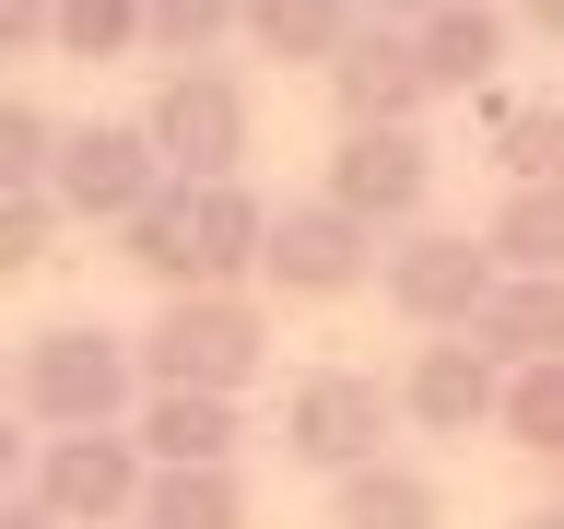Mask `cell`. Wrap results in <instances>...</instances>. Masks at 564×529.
Here are the masks:
<instances>
[{
    "label": "cell",
    "instance_id": "obj_1",
    "mask_svg": "<svg viewBox=\"0 0 564 529\" xmlns=\"http://www.w3.org/2000/svg\"><path fill=\"white\" fill-rule=\"evenodd\" d=\"M130 365H141V388H224V400H236V388L271 365V306H259L247 282L236 294H224V282H188L130 342Z\"/></svg>",
    "mask_w": 564,
    "mask_h": 529
},
{
    "label": "cell",
    "instance_id": "obj_2",
    "mask_svg": "<svg viewBox=\"0 0 564 529\" xmlns=\"http://www.w3.org/2000/svg\"><path fill=\"white\" fill-rule=\"evenodd\" d=\"M141 141H153V165H165L176 188H200V176L247 165L259 106H247V83L224 60H165V83H153V106H141Z\"/></svg>",
    "mask_w": 564,
    "mask_h": 529
},
{
    "label": "cell",
    "instance_id": "obj_3",
    "mask_svg": "<svg viewBox=\"0 0 564 529\" xmlns=\"http://www.w3.org/2000/svg\"><path fill=\"white\" fill-rule=\"evenodd\" d=\"M12 400H24V423H47V435H83V423H130L141 400V365H130V330H35L24 365H12Z\"/></svg>",
    "mask_w": 564,
    "mask_h": 529
},
{
    "label": "cell",
    "instance_id": "obj_4",
    "mask_svg": "<svg viewBox=\"0 0 564 529\" xmlns=\"http://www.w3.org/2000/svg\"><path fill=\"white\" fill-rule=\"evenodd\" d=\"M388 423H400L388 377H365V365H317V377H294V400H282V458L341 483V471L388 458Z\"/></svg>",
    "mask_w": 564,
    "mask_h": 529
},
{
    "label": "cell",
    "instance_id": "obj_5",
    "mask_svg": "<svg viewBox=\"0 0 564 529\" xmlns=\"http://www.w3.org/2000/svg\"><path fill=\"white\" fill-rule=\"evenodd\" d=\"M141 471H153V458L130 447V423H83V435H35L24 494H35L59 529H130Z\"/></svg>",
    "mask_w": 564,
    "mask_h": 529
},
{
    "label": "cell",
    "instance_id": "obj_6",
    "mask_svg": "<svg viewBox=\"0 0 564 529\" xmlns=\"http://www.w3.org/2000/svg\"><path fill=\"white\" fill-rule=\"evenodd\" d=\"M153 188H165V165H153L141 118H59V153H47L59 224H130Z\"/></svg>",
    "mask_w": 564,
    "mask_h": 529
},
{
    "label": "cell",
    "instance_id": "obj_7",
    "mask_svg": "<svg viewBox=\"0 0 564 529\" xmlns=\"http://www.w3.org/2000/svg\"><path fill=\"white\" fill-rule=\"evenodd\" d=\"M365 271H377V224H352L341 201H282L271 236H259V282H271L282 306H329Z\"/></svg>",
    "mask_w": 564,
    "mask_h": 529
},
{
    "label": "cell",
    "instance_id": "obj_8",
    "mask_svg": "<svg viewBox=\"0 0 564 529\" xmlns=\"http://www.w3.org/2000/svg\"><path fill=\"white\" fill-rule=\"evenodd\" d=\"M317 71H329V106H341V130H412L423 106H435L412 24H388V12H365V24H352Z\"/></svg>",
    "mask_w": 564,
    "mask_h": 529
},
{
    "label": "cell",
    "instance_id": "obj_9",
    "mask_svg": "<svg viewBox=\"0 0 564 529\" xmlns=\"http://www.w3.org/2000/svg\"><path fill=\"white\" fill-rule=\"evenodd\" d=\"M494 294V247L482 236H447V224H412V236L388 247V306L412 317L423 342L435 330H470V306Z\"/></svg>",
    "mask_w": 564,
    "mask_h": 529
},
{
    "label": "cell",
    "instance_id": "obj_10",
    "mask_svg": "<svg viewBox=\"0 0 564 529\" xmlns=\"http://www.w3.org/2000/svg\"><path fill=\"white\" fill-rule=\"evenodd\" d=\"M317 201H341L352 224H412L423 201H435V153H423V130H341L329 141V188Z\"/></svg>",
    "mask_w": 564,
    "mask_h": 529
},
{
    "label": "cell",
    "instance_id": "obj_11",
    "mask_svg": "<svg viewBox=\"0 0 564 529\" xmlns=\"http://www.w3.org/2000/svg\"><path fill=\"white\" fill-rule=\"evenodd\" d=\"M494 388H506V365H494L470 330H435L388 400H400V423H423V435H482V423H494Z\"/></svg>",
    "mask_w": 564,
    "mask_h": 529
},
{
    "label": "cell",
    "instance_id": "obj_12",
    "mask_svg": "<svg viewBox=\"0 0 564 529\" xmlns=\"http://www.w3.org/2000/svg\"><path fill=\"white\" fill-rule=\"evenodd\" d=\"M130 447L153 458V471H224V458L247 447V412L224 388H141L130 400Z\"/></svg>",
    "mask_w": 564,
    "mask_h": 529
},
{
    "label": "cell",
    "instance_id": "obj_13",
    "mask_svg": "<svg viewBox=\"0 0 564 529\" xmlns=\"http://www.w3.org/2000/svg\"><path fill=\"white\" fill-rule=\"evenodd\" d=\"M259 236H271V201L247 176H200L188 188V282H259Z\"/></svg>",
    "mask_w": 564,
    "mask_h": 529
},
{
    "label": "cell",
    "instance_id": "obj_14",
    "mask_svg": "<svg viewBox=\"0 0 564 529\" xmlns=\"http://www.w3.org/2000/svg\"><path fill=\"white\" fill-rule=\"evenodd\" d=\"M470 342H482L494 365H541V353H564V282L553 271H494V294L470 306Z\"/></svg>",
    "mask_w": 564,
    "mask_h": 529
},
{
    "label": "cell",
    "instance_id": "obj_15",
    "mask_svg": "<svg viewBox=\"0 0 564 529\" xmlns=\"http://www.w3.org/2000/svg\"><path fill=\"white\" fill-rule=\"evenodd\" d=\"M506 12H494V0H447V12H423L412 24V47H423V83H435V95H482L494 71H506Z\"/></svg>",
    "mask_w": 564,
    "mask_h": 529
},
{
    "label": "cell",
    "instance_id": "obj_16",
    "mask_svg": "<svg viewBox=\"0 0 564 529\" xmlns=\"http://www.w3.org/2000/svg\"><path fill=\"white\" fill-rule=\"evenodd\" d=\"M329 529H447V494L412 458H365V471L329 483Z\"/></svg>",
    "mask_w": 564,
    "mask_h": 529
},
{
    "label": "cell",
    "instance_id": "obj_17",
    "mask_svg": "<svg viewBox=\"0 0 564 529\" xmlns=\"http://www.w3.org/2000/svg\"><path fill=\"white\" fill-rule=\"evenodd\" d=\"M130 529H247V471H141Z\"/></svg>",
    "mask_w": 564,
    "mask_h": 529
},
{
    "label": "cell",
    "instance_id": "obj_18",
    "mask_svg": "<svg viewBox=\"0 0 564 529\" xmlns=\"http://www.w3.org/2000/svg\"><path fill=\"white\" fill-rule=\"evenodd\" d=\"M365 24V0H236V35L259 47V60H329L341 35Z\"/></svg>",
    "mask_w": 564,
    "mask_h": 529
},
{
    "label": "cell",
    "instance_id": "obj_19",
    "mask_svg": "<svg viewBox=\"0 0 564 529\" xmlns=\"http://www.w3.org/2000/svg\"><path fill=\"white\" fill-rule=\"evenodd\" d=\"M494 435H506L518 458H564V353L506 365V388H494Z\"/></svg>",
    "mask_w": 564,
    "mask_h": 529
},
{
    "label": "cell",
    "instance_id": "obj_20",
    "mask_svg": "<svg viewBox=\"0 0 564 529\" xmlns=\"http://www.w3.org/2000/svg\"><path fill=\"white\" fill-rule=\"evenodd\" d=\"M106 236H118V259H130L153 294H188V188H176V176L130 212V224H106Z\"/></svg>",
    "mask_w": 564,
    "mask_h": 529
},
{
    "label": "cell",
    "instance_id": "obj_21",
    "mask_svg": "<svg viewBox=\"0 0 564 529\" xmlns=\"http://www.w3.org/2000/svg\"><path fill=\"white\" fill-rule=\"evenodd\" d=\"M482 247H494V271H553L564 282V188H506Z\"/></svg>",
    "mask_w": 564,
    "mask_h": 529
},
{
    "label": "cell",
    "instance_id": "obj_22",
    "mask_svg": "<svg viewBox=\"0 0 564 529\" xmlns=\"http://www.w3.org/2000/svg\"><path fill=\"white\" fill-rule=\"evenodd\" d=\"M494 165H506V188H564V106H506Z\"/></svg>",
    "mask_w": 564,
    "mask_h": 529
},
{
    "label": "cell",
    "instance_id": "obj_23",
    "mask_svg": "<svg viewBox=\"0 0 564 529\" xmlns=\"http://www.w3.org/2000/svg\"><path fill=\"white\" fill-rule=\"evenodd\" d=\"M47 47H59V60H130L141 47V0H47Z\"/></svg>",
    "mask_w": 564,
    "mask_h": 529
},
{
    "label": "cell",
    "instance_id": "obj_24",
    "mask_svg": "<svg viewBox=\"0 0 564 529\" xmlns=\"http://www.w3.org/2000/svg\"><path fill=\"white\" fill-rule=\"evenodd\" d=\"M236 35V0H141V47L153 60H212Z\"/></svg>",
    "mask_w": 564,
    "mask_h": 529
},
{
    "label": "cell",
    "instance_id": "obj_25",
    "mask_svg": "<svg viewBox=\"0 0 564 529\" xmlns=\"http://www.w3.org/2000/svg\"><path fill=\"white\" fill-rule=\"evenodd\" d=\"M47 153H59V118L35 95H0V188H47Z\"/></svg>",
    "mask_w": 564,
    "mask_h": 529
},
{
    "label": "cell",
    "instance_id": "obj_26",
    "mask_svg": "<svg viewBox=\"0 0 564 529\" xmlns=\"http://www.w3.org/2000/svg\"><path fill=\"white\" fill-rule=\"evenodd\" d=\"M47 247H59V201L47 188H0V282H24Z\"/></svg>",
    "mask_w": 564,
    "mask_h": 529
},
{
    "label": "cell",
    "instance_id": "obj_27",
    "mask_svg": "<svg viewBox=\"0 0 564 529\" xmlns=\"http://www.w3.org/2000/svg\"><path fill=\"white\" fill-rule=\"evenodd\" d=\"M47 47V0H0V60H35Z\"/></svg>",
    "mask_w": 564,
    "mask_h": 529
},
{
    "label": "cell",
    "instance_id": "obj_28",
    "mask_svg": "<svg viewBox=\"0 0 564 529\" xmlns=\"http://www.w3.org/2000/svg\"><path fill=\"white\" fill-rule=\"evenodd\" d=\"M24 471H35V435L0 412V494H24Z\"/></svg>",
    "mask_w": 564,
    "mask_h": 529
},
{
    "label": "cell",
    "instance_id": "obj_29",
    "mask_svg": "<svg viewBox=\"0 0 564 529\" xmlns=\"http://www.w3.org/2000/svg\"><path fill=\"white\" fill-rule=\"evenodd\" d=\"M506 24H529V35H553V47H564V0H518Z\"/></svg>",
    "mask_w": 564,
    "mask_h": 529
},
{
    "label": "cell",
    "instance_id": "obj_30",
    "mask_svg": "<svg viewBox=\"0 0 564 529\" xmlns=\"http://www.w3.org/2000/svg\"><path fill=\"white\" fill-rule=\"evenodd\" d=\"M0 529H59V518H47L35 494H0Z\"/></svg>",
    "mask_w": 564,
    "mask_h": 529
},
{
    "label": "cell",
    "instance_id": "obj_31",
    "mask_svg": "<svg viewBox=\"0 0 564 529\" xmlns=\"http://www.w3.org/2000/svg\"><path fill=\"white\" fill-rule=\"evenodd\" d=\"M365 12H388V24H423V12H447V0H365Z\"/></svg>",
    "mask_w": 564,
    "mask_h": 529
},
{
    "label": "cell",
    "instance_id": "obj_32",
    "mask_svg": "<svg viewBox=\"0 0 564 529\" xmlns=\"http://www.w3.org/2000/svg\"><path fill=\"white\" fill-rule=\"evenodd\" d=\"M518 529H564V506H529V518H518Z\"/></svg>",
    "mask_w": 564,
    "mask_h": 529
},
{
    "label": "cell",
    "instance_id": "obj_33",
    "mask_svg": "<svg viewBox=\"0 0 564 529\" xmlns=\"http://www.w3.org/2000/svg\"><path fill=\"white\" fill-rule=\"evenodd\" d=\"M541 471H553V506H564V458H541Z\"/></svg>",
    "mask_w": 564,
    "mask_h": 529
},
{
    "label": "cell",
    "instance_id": "obj_34",
    "mask_svg": "<svg viewBox=\"0 0 564 529\" xmlns=\"http://www.w3.org/2000/svg\"><path fill=\"white\" fill-rule=\"evenodd\" d=\"M0 400H12V377H0Z\"/></svg>",
    "mask_w": 564,
    "mask_h": 529
}]
</instances>
